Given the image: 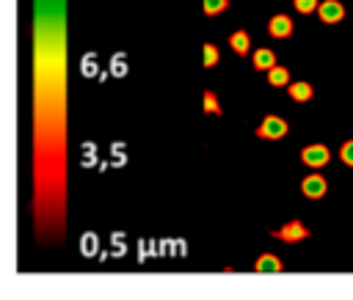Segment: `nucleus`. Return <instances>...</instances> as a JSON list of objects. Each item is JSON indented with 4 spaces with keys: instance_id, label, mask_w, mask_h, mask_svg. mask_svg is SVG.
<instances>
[{
    "instance_id": "f3484780",
    "label": "nucleus",
    "mask_w": 353,
    "mask_h": 300,
    "mask_svg": "<svg viewBox=\"0 0 353 300\" xmlns=\"http://www.w3.org/2000/svg\"><path fill=\"white\" fill-rule=\"evenodd\" d=\"M339 160H342L347 168H353V138L339 146Z\"/></svg>"
},
{
    "instance_id": "2eb2a0df",
    "label": "nucleus",
    "mask_w": 353,
    "mask_h": 300,
    "mask_svg": "<svg viewBox=\"0 0 353 300\" xmlns=\"http://www.w3.org/2000/svg\"><path fill=\"white\" fill-rule=\"evenodd\" d=\"M229 8V0H201V11L204 17H218Z\"/></svg>"
},
{
    "instance_id": "1a4fd4ad",
    "label": "nucleus",
    "mask_w": 353,
    "mask_h": 300,
    "mask_svg": "<svg viewBox=\"0 0 353 300\" xmlns=\"http://www.w3.org/2000/svg\"><path fill=\"white\" fill-rule=\"evenodd\" d=\"M287 94H290L292 102H309L314 96V85L306 83V80H295V83L287 85Z\"/></svg>"
},
{
    "instance_id": "6e6552de",
    "label": "nucleus",
    "mask_w": 353,
    "mask_h": 300,
    "mask_svg": "<svg viewBox=\"0 0 353 300\" xmlns=\"http://www.w3.org/2000/svg\"><path fill=\"white\" fill-rule=\"evenodd\" d=\"M281 270H284V264H281V259L273 256V253H262V256H256V261H254V272H262V275H276V272H281Z\"/></svg>"
},
{
    "instance_id": "f8f14e48",
    "label": "nucleus",
    "mask_w": 353,
    "mask_h": 300,
    "mask_svg": "<svg viewBox=\"0 0 353 300\" xmlns=\"http://www.w3.org/2000/svg\"><path fill=\"white\" fill-rule=\"evenodd\" d=\"M265 77H268V83H270L273 88H281V85H290V83H292V80H290V69L281 66V63H276L273 69H268Z\"/></svg>"
},
{
    "instance_id": "f03ea898",
    "label": "nucleus",
    "mask_w": 353,
    "mask_h": 300,
    "mask_svg": "<svg viewBox=\"0 0 353 300\" xmlns=\"http://www.w3.org/2000/svg\"><path fill=\"white\" fill-rule=\"evenodd\" d=\"M270 237H273V239H279V242L295 245V242H303V239H309V237H312V231L306 228V223H303L301 217H292V220H287L284 226L273 228V231H270Z\"/></svg>"
},
{
    "instance_id": "f257e3e1",
    "label": "nucleus",
    "mask_w": 353,
    "mask_h": 300,
    "mask_svg": "<svg viewBox=\"0 0 353 300\" xmlns=\"http://www.w3.org/2000/svg\"><path fill=\"white\" fill-rule=\"evenodd\" d=\"M66 0H36L30 63V217L36 242L52 245L69 220V66Z\"/></svg>"
},
{
    "instance_id": "4468645a",
    "label": "nucleus",
    "mask_w": 353,
    "mask_h": 300,
    "mask_svg": "<svg viewBox=\"0 0 353 300\" xmlns=\"http://www.w3.org/2000/svg\"><path fill=\"white\" fill-rule=\"evenodd\" d=\"M218 61H221V52H218V47H215L212 41H204V47H201V63H204V69H212V66H218Z\"/></svg>"
},
{
    "instance_id": "9b49d317",
    "label": "nucleus",
    "mask_w": 353,
    "mask_h": 300,
    "mask_svg": "<svg viewBox=\"0 0 353 300\" xmlns=\"http://www.w3.org/2000/svg\"><path fill=\"white\" fill-rule=\"evenodd\" d=\"M229 47H232L234 55H248L251 52V36H248V30H234L229 36Z\"/></svg>"
},
{
    "instance_id": "ddd939ff",
    "label": "nucleus",
    "mask_w": 353,
    "mask_h": 300,
    "mask_svg": "<svg viewBox=\"0 0 353 300\" xmlns=\"http://www.w3.org/2000/svg\"><path fill=\"white\" fill-rule=\"evenodd\" d=\"M201 99H204V105H201L204 113H210V116H223V105H221V99L215 96V91L207 88V91L201 94Z\"/></svg>"
},
{
    "instance_id": "423d86ee",
    "label": "nucleus",
    "mask_w": 353,
    "mask_h": 300,
    "mask_svg": "<svg viewBox=\"0 0 353 300\" xmlns=\"http://www.w3.org/2000/svg\"><path fill=\"white\" fill-rule=\"evenodd\" d=\"M292 30H295V22H292V17H287V14H273V17L268 19V33H270L273 39H290Z\"/></svg>"
},
{
    "instance_id": "9d476101",
    "label": "nucleus",
    "mask_w": 353,
    "mask_h": 300,
    "mask_svg": "<svg viewBox=\"0 0 353 300\" xmlns=\"http://www.w3.org/2000/svg\"><path fill=\"white\" fill-rule=\"evenodd\" d=\"M251 61H254V69H259V72H268V69H273V66L279 63V61H276V52L268 50V47L254 50V52H251Z\"/></svg>"
},
{
    "instance_id": "20e7f679",
    "label": "nucleus",
    "mask_w": 353,
    "mask_h": 300,
    "mask_svg": "<svg viewBox=\"0 0 353 300\" xmlns=\"http://www.w3.org/2000/svg\"><path fill=\"white\" fill-rule=\"evenodd\" d=\"M331 160V151L325 143H309L301 149V162L309 168V171H320L323 165H328Z\"/></svg>"
},
{
    "instance_id": "7ed1b4c3",
    "label": "nucleus",
    "mask_w": 353,
    "mask_h": 300,
    "mask_svg": "<svg viewBox=\"0 0 353 300\" xmlns=\"http://www.w3.org/2000/svg\"><path fill=\"white\" fill-rule=\"evenodd\" d=\"M287 132H290L287 118H281V116H276V113L265 116V118L256 124V129H254V135L262 138V140H281Z\"/></svg>"
},
{
    "instance_id": "0eeeda50",
    "label": "nucleus",
    "mask_w": 353,
    "mask_h": 300,
    "mask_svg": "<svg viewBox=\"0 0 353 300\" xmlns=\"http://www.w3.org/2000/svg\"><path fill=\"white\" fill-rule=\"evenodd\" d=\"M317 17H320L325 25H336V22L345 19V6H342L339 0H320Z\"/></svg>"
},
{
    "instance_id": "dca6fc26",
    "label": "nucleus",
    "mask_w": 353,
    "mask_h": 300,
    "mask_svg": "<svg viewBox=\"0 0 353 300\" xmlns=\"http://www.w3.org/2000/svg\"><path fill=\"white\" fill-rule=\"evenodd\" d=\"M292 8L298 14H312V11L320 8V0H292Z\"/></svg>"
},
{
    "instance_id": "39448f33",
    "label": "nucleus",
    "mask_w": 353,
    "mask_h": 300,
    "mask_svg": "<svg viewBox=\"0 0 353 300\" xmlns=\"http://www.w3.org/2000/svg\"><path fill=\"white\" fill-rule=\"evenodd\" d=\"M301 193L309 198V201H317L328 193V179L320 173V171H309L303 179H301Z\"/></svg>"
}]
</instances>
